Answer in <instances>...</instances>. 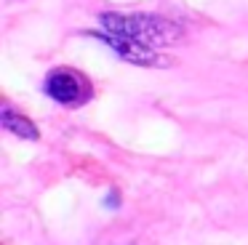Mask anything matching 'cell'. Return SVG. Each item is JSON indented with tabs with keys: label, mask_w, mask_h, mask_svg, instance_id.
<instances>
[{
	"label": "cell",
	"mask_w": 248,
	"mask_h": 245,
	"mask_svg": "<svg viewBox=\"0 0 248 245\" xmlns=\"http://www.w3.org/2000/svg\"><path fill=\"white\" fill-rule=\"evenodd\" d=\"M102 27L112 35L128 37L134 43H141L147 48H160V46H173L184 37V30L171 19L152 14H102L99 16Z\"/></svg>",
	"instance_id": "cell-1"
},
{
	"label": "cell",
	"mask_w": 248,
	"mask_h": 245,
	"mask_svg": "<svg viewBox=\"0 0 248 245\" xmlns=\"http://www.w3.org/2000/svg\"><path fill=\"white\" fill-rule=\"evenodd\" d=\"M46 93L64 107H80L91 99V83L78 69L59 67L46 77Z\"/></svg>",
	"instance_id": "cell-2"
},
{
	"label": "cell",
	"mask_w": 248,
	"mask_h": 245,
	"mask_svg": "<svg viewBox=\"0 0 248 245\" xmlns=\"http://www.w3.org/2000/svg\"><path fill=\"white\" fill-rule=\"evenodd\" d=\"M93 35L102 43H107L120 59H125V61H131V64H139V67H168V64H171V59L163 56L160 51L147 48V46H141V43H134V40H128V37L112 35V32H107V30H99V32H93Z\"/></svg>",
	"instance_id": "cell-3"
},
{
	"label": "cell",
	"mask_w": 248,
	"mask_h": 245,
	"mask_svg": "<svg viewBox=\"0 0 248 245\" xmlns=\"http://www.w3.org/2000/svg\"><path fill=\"white\" fill-rule=\"evenodd\" d=\"M0 122H3V128H6V131H11L14 136H19V138H30V141H35V138L40 136L38 125H35L30 117L14 112L11 107H3V112H0Z\"/></svg>",
	"instance_id": "cell-4"
}]
</instances>
